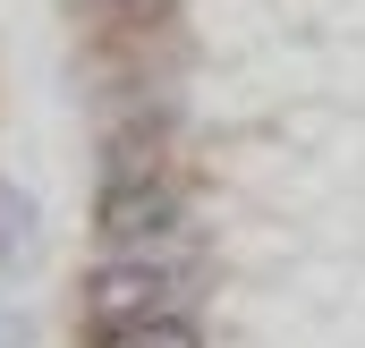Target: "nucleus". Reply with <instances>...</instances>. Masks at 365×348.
Listing matches in <instances>:
<instances>
[{
  "instance_id": "1",
  "label": "nucleus",
  "mask_w": 365,
  "mask_h": 348,
  "mask_svg": "<svg viewBox=\"0 0 365 348\" xmlns=\"http://www.w3.org/2000/svg\"><path fill=\"white\" fill-rule=\"evenodd\" d=\"M170 221H179V195L162 187V178H102V204H93V230L110 238V247H153V238H170Z\"/></svg>"
},
{
  "instance_id": "2",
  "label": "nucleus",
  "mask_w": 365,
  "mask_h": 348,
  "mask_svg": "<svg viewBox=\"0 0 365 348\" xmlns=\"http://www.w3.org/2000/svg\"><path fill=\"white\" fill-rule=\"evenodd\" d=\"M162 297H170V272H162V263H102L86 280V323L110 340V332L162 314Z\"/></svg>"
},
{
  "instance_id": "3",
  "label": "nucleus",
  "mask_w": 365,
  "mask_h": 348,
  "mask_svg": "<svg viewBox=\"0 0 365 348\" xmlns=\"http://www.w3.org/2000/svg\"><path fill=\"white\" fill-rule=\"evenodd\" d=\"M34 255H43V213H34V195H26V187H9V178H0V280L34 272Z\"/></svg>"
},
{
  "instance_id": "4",
  "label": "nucleus",
  "mask_w": 365,
  "mask_h": 348,
  "mask_svg": "<svg viewBox=\"0 0 365 348\" xmlns=\"http://www.w3.org/2000/svg\"><path fill=\"white\" fill-rule=\"evenodd\" d=\"M110 348H204V332L187 323V314H145V323H128V332H110Z\"/></svg>"
}]
</instances>
